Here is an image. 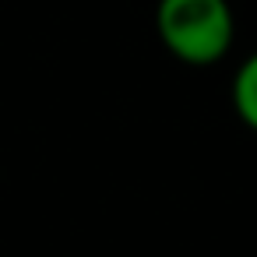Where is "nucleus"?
<instances>
[{"label":"nucleus","mask_w":257,"mask_h":257,"mask_svg":"<svg viewBox=\"0 0 257 257\" xmlns=\"http://www.w3.org/2000/svg\"><path fill=\"white\" fill-rule=\"evenodd\" d=\"M155 29L162 46L190 67H211L225 60L236 39L229 0H159Z\"/></svg>","instance_id":"obj_1"},{"label":"nucleus","mask_w":257,"mask_h":257,"mask_svg":"<svg viewBox=\"0 0 257 257\" xmlns=\"http://www.w3.org/2000/svg\"><path fill=\"white\" fill-rule=\"evenodd\" d=\"M232 106H236V116L250 131H257V53H250L232 78Z\"/></svg>","instance_id":"obj_2"}]
</instances>
